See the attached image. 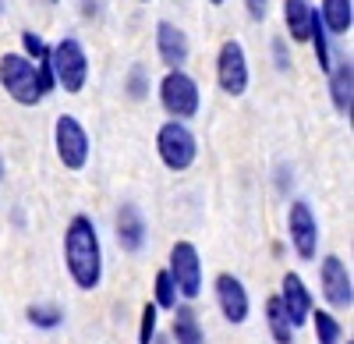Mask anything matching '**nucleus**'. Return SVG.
<instances>
[{"instance_id": "nucleus-4", "label": "nucleus", "mask_w": 354, "mask_h": 344, "mask_svg": "<svg viewBox=\"0 0 354 344\" xmlns=\"http://www.w3.org/2000/svg\"><path fill=\"white\" fill-rule=\"evenodd\" d=\"M160 103H163V110L170 114L174 121L195 118V114H198V103H202L198 82H195L185 68H170V71L160 78Z\"/></svg>"}, {"instance_id": "nucleus-2", "label": "nucleus", "mask_w": 354, "mask_h": 344, "mask_svg": "<svg viewBox=\"0 0 354 344\" xmlns=\"http://www.w3.org/2000/svg\"><path fill=\"white\" fill-rule=\"evenodd\" d=\"M0 85H4V93L21 107H36L46 96L43 85H39V75H36V64L28 61L25 53H4L0 57Z\"/></svg>"}, {"instance_id": "nucleus-31", "label": "nucleus", "mask_w": 354, "mask_h": 344, "mask_svg": "<svg viewBox=\"0 0 354 344\" xmlns=\"http://www.w3.org/2000/svg\"><path fill=\"white\" fill-rule=\"evenodd\" d=\"M209 4H213V8H220V4H227V0H209Z\"/></svg>"}, {"instance_id": "nucleus-35", "label": "nucleus", "mask_w": 354, "mask_h": 344, "mask_svg": "<svg viewBox=\"0 0 354 344\" xmlns=\"http://www.w3.org/2000/svg\"><path fill=\"white\" fill-rule=\"evenodd\" d=\"M347 344H354V341H351V337H347Z\"/></svg>"}, {"instance_id": "nucleus-21", "label": "nucleus", "mask_w": 354, "mask_h": 344, "mask_svg": "<svg viewBox=\"0 0 354 344\" xmlns=\"http://www.w3.org/2000/svg\"><path fill=\"white\" fill-rule=\"evenodd\" d=\"M25 320L39 327V330H53V327H61L64 323V309L61 305H50V302H32L25 309Z\"/></svg>"}, {"instance_id": "nucleus-32", "label": "nucleus", "mask_w": 354, "mask_h": 344, "mask_svg": "<svg viewBox=\"0 0 354 344\" xmlns=\"http://www.w3.org/2000/svg\"><path fill=\"white\" fill-rule=\"evenodd\" d=\"M0 178H4V156H0Z\"/></svg>"}, {"instance_id": "nucleus-25", "label": "nucleus", "mask_w": 354, "mask_h": 344, "mask_svg": "<svg viewBox=\"0 0 354 344\" xmlns=\"http://www.w3.org/2000/svg\"><path fill=\"white\" fill-rule=\"evenodd\" d=\"M124 89H128V96H131V100H145V96H149V71H145L142 64H135V68L128 71Z\"/></svg>"}, {"instance_id": "nucleus-15", "label": "nucleus", "mask_w": 354, "mask_h": 344, "mask_svg": "<svg viewBox=\"0 0 354 344\" xmlns=\"http://www.w3.org/2000/svg\"><path fill=\"white\" fill-rule=\"evenodd\" d=\"M326 75H330L333 107H337L340 114H347V121H351V114H354V64H351V57H344L340 64H333Z\"/></svg>"}, {"instance_id": "nucleus-19", "label": "nucleus", "mask_w": 354, "mask_h": 344, "mask_svg": "<svg viewBox=\"0 0 354 344\" xmlns=\"http://www.w3.org/2000/svg\"><path fill=\"white\" fill-rule=\"evenodd\" d=\"M266 323H270V334H273L277 344H290L294 341V327H290V320H287V312H283L277 295L266 302Z\"/></svg>"}, {"instance_id": "nucleus-8", "label": "nucleus", "mask_w": 354, "mask_h": 344, "mask_svg": "<svg viewBox=\"0 0 354 344\" xmlns=\"http://www.w3.org/2000/svg\"><path fill=\"white\" fill-rule=\"evenodd\" d=\"M216 82L227 96L248 93V53L238 39H227L216 53Z\"/></svg>"}, {"instance_id": "nucleus-6", "label": "nucleus", "mask_w": 354, "mask_h": 344, "mask_svg": "<svg viewBox=\"0 0 354 344\" xmlns=\"http://www.w3.org/2000/svg\"><path fill=\"white\" fill-rule=\"evenodd\" d=\"M53 146H57V156L68 170H82L88 163V153H93V142H88V132L85 125L75 118V114H61L53 125Z\"/></svg>"}, {"instance_id": "nucleus-3", "label": "nucleus", "mask_w": 354, "mask_h": 344, "mask_svg": "<svg viewBox=\"0 0 354 344\" xmlns=\"http://www.w3.org/2000/svg\"><path fill=\"white\" fill-rule=\"evenodd\" d=\"M50 68H53V82L64 93H82L88 82V53L82 39L64 36L57 46H50Z\"/></svg>"}, {"instance_id": "nucleus-22", "label": "nucleus", "mask_w": 354, "mask_h": 344, "mask_svg": "<svg viewBox=\"0 0 354 344\" xmlns=\"http://www.w3.org/2000/svg\"><path fill=\"white\" fill-rule=\"evenodd\" d=\"M308 43L315 50V61H319V71H330L333 61H330V33H326V25L319 21V15L312 18V28H308Z\"/></svg>"}, {"instance_id": "nucleus-26", "label": "nucleus", "mask_w": 354, "mask_h": 344, "mask_svg": "<svg viewBox=\"0 0 354 344\" xmlns=\"http://www.w3.org/2000/svg\"><path fill=\"white\" fill-rule=\"evenodd\" d=\"M21 46H25V57L32 64L43 61V57H50V46H46V39L39 33H21Z\"/></svg>"}, {"instance_id": "nucleus-7", "label": "nucleus", "mask_w": 354, "mask_h": 344, "mask_svg": "<svg viewBox=\"0 0 354 344\" xmlns=\"http://www.w3.org/2000/svg\"><path fill=\"white\" fill-rule=\"evenodd\" d=\"M174 288L181 298H198L202 295V260H198V248L192 242H174L170 248V266H167Z\"/></svg>"}, {"instance_id": "nucleus-34", "label": "nucleus", "mask_w": 354, "mask_h": 344, "mask_svg": "<svg viewBox=\"0 0 354 344\" xmlns=\"http://www.w3.org/2000/svg\"><path fill=\"white\" fill-rule=\"evenodd\" d=\"M138 4H149V0H138Z\"/></svg>"}, {"instance_id": "nucleus-18", "label": "nucleus", "mask_w": 354, "mask_h": 344, "mask_svg": "<svg viewBox=\"0 0 354 344\" xmlns=\"http://www.w3.org/2000/svg\"><path fill=\"white\" fill-rule=\"evenodd\" d=\"M177 344H205V330L195 316L192 305H174V327H170Z\"/></svg>"}, {"instance_id": "nucleus-12", "label": "nucleus", "mask_w": 354, "mask_h": 344, "mask_svg": "<svg viewBox=\"0 0 354 344\" xmlns=\"http://www.w3.org/2000/svg\"><path fill=\"white\" fill-rule=\"evenodd\" d=\"M280 305H283V312H287V320H290V327L298 330V327H305V320L312 316V291L305 288V280L298 277V273H283V280H280Z\"/></svg>"}, {"instance_id": "nucleus-9", "label": "nucleus", "mask_w": 354, "mask_h": 344, "mask_svg": "<svg viewBox=\"0 0 354 344\" xmlns=\"http://www.w3.org/2000/svg\"><path fill=\"white\" fill-rule=\"evenodd\" d=\"M287 235H290V245L298 252V260H315L319 252V220L312 213V206L305 199H294L290 210H287Z\"/></svg>"}, {"instance_id": "nucleus-28", "label": "nucleus", "mask_w": 354, "mask_h": 344, "mask_svg": "<svg viewBox=\"0 0 354 344\" xmlns=\"http://www.w3.org/2000/svg\"><path fill=\"white\" fill-rule=\"evenodd\" d=\"M245 11L252 21H266V15H270V0H245Z\"/></svg>"}, {"instance_id": "nucleus-16", "label": "nucleus", "mask_w": 354, "mask_h": 344, "mask_svg": "<svg viewBox=\"0 0 354 344\" xmlns=\"http://www.w3.org/2000/svg\"><path fill=\"white\" fill-rule=\"evenodd\" d=\"M319 21L330 36H347L354 25V0H319Z\"/></svg>"}, {"instance_id": "nucleus-24", "label": "nucleus", "mask_w": 354, "mask_h": 344, "mask_svg": "<svg viewBox=\"0 0 354 344\" xmlns=\"http://www.w3.org/2000/svg\"><path fill=\"white\" fill-rule=\"evenodd\" d=\"M156 323H160V309H156L153 302H145V305H142V320H138V344H153Z\"/></svg>"}, {"instance_id": "nucleus-17", "label": "nucleus", "mask_w": 354, "mask_h": 344, "mask_svg": "<svg viewBox=\"0 0 354 344\" xmlns=\"http://www.w3.org/2000/svg\"><path fill=\"white\" fill-rule=\"evenodd\" d=\"M312 18H315V8L308 0H283V25L290 33V43H308Z\"/></svg>"}, {"instance_id": "nucleus-14", "label": "nucleus", "mask_w": 354, "mask_h": 344, "mask_svg": "<svg viewBox=\"0 0 354 344\" xmlns=\"http://www.w3.org/2000/svg\"><path fill=\"white\" fill-rule=\"evenodd\" d=\"M113 231H117V242H121L124 252H138L145 245V235H149V227H145V217L135 203H124L117 210V220H113Z\"/></svg>"}, {"instance_id": "nucleus-23", "label": "nucleus", "mask_w": 354, "mask_h": 344, "mask_svg": "<svg viewBox=\"0 0 354 344\" xmlns=\"http://www.w3.org/2000/svg\"><path fill=\"white\" fill-rule=\"evenodd\" d=\"M153 305L156 309H174L177 305V288H174V280L167 270L156 273V288H153Z\"/></svg>"}, {"instance_id": "nucleus-1", "label": "nucleus", "mask_w": 354, "mask_h": 344, "mask_svg": "<svg viewBox=\"0 0 354 344\" xmlns=\"http://www.w3.org/2000/svg\"><path fill=\"white\" fill-rule=\"evenodd\" d=\"M64 266L75 280V288L93 291L103 280V248H100V231L93 217H71L64 227Z\"/></svg>"}, {"instance_id": "nucleus-30", "label": "nucleus", "mask_w": 354, "mask_h": 344, "mask_svg": "<svg viewBox=\"0 0 354 344\" xmlns=\"http://www.w3.org/2000/svg\"><path fill=\"white\" fill-rule=\"evenodd\" d=\"M153 344H170V341H167V337H160V334H156V337H153Z\"/></svg>"}, {"instance_id": "nucleus-20", "label": "nucleus", "mask_w": 354, "mask_h": 344, "mask_svg": "<svg viewBox=\"0 0 354 344\" xmlns=\"http://www.w3.org/2000/svg\"><path fill=\"white\" fill-rule=\"evenodd\" d=\"M312 327H315V341L319 344H340L344 341V327H340V320L333 316V312H326V309H312Z\"/></svg>"}, {"instance_id": "nucleus-36", "label": "nucleus", "mask_w": 354, "mask_h": 344, "mask_svg": "<svg viewBox=\"0 0 354 344\" xmlns=\"http://www.w3.org/2000/svg\"><path fill=\"white\" fill-rule=\"evenodd\" d=\"M53 4H57V0H53Z\"/></svg>"}, {"instance_id": "nucleus-29", "label": "nucleus", "mask_w": 354, "mask_h": 344, "mask_svg": "<svg viewBox=\"0 0 354 344\" xmlns=\"http://www.w3.org/2000/svg\"><path fill=\"white\" fill-rule=\"evenodd\" d=\"M287 185H294V174H287V167H280V192H287Z\"/></svg>"}, {"instance_id": "nucleus-10", "label": "nucleus", "mask_w": 354, "mask_h": 344, "mask_svg": "<svg viewBox=\"0 0 354 344\" xmlns=\"http://www.w3.org/2000/svg\"><path fill=\"white\" fill-rule=\"evenodd\" d=\"M319 288H322V298H326L333 309H351L354 302V280H351V270L340 255H326L319 263Z\"/></svg>"}, {"instance_id": "nucleus-27", "label": "nucleus", "mask_w": 354, "mask_h": 344, "mask_svg": "<svg viewBox=\"0 0 354 344\" xmlns=\"http://www.w3.org/2000/svg\"><path fill=\"white\" fill-rule=\"evenodd\" d=\"M273 64L277 71H290V50H287V39H273Z\"/></svg>"}, {"instance_id": "nucleus-33", "label": "nucleus", "mask_w": 354, "mask_h": 344, "mask_svg": "<svg viewBox=\"0 0 354 344\" xmlns=\"http://www.w3.org/2000/svg\"><path fill=\"white\" fill-rule=\"evenodd\" d=\"M4 8H8V4H4V0H0V18H4Z\"/></svg>"}, {"instance_id": "nucleus-5", "label": "nucleus", "mask_w": 354, "mask_h": 344, "mask_svg": "<svg viewBox=\"0 0 354 344\" xmlns=\"http://www.w3.org/2000/svg\"><path fill=\"white\" fill-rule=\"evenodd\" d=\"M156 153H160V160H163V167L167 170H188L192 163H195V156H198V142H195V132L185 125V121H167V125H160V132H156Z\"/></svg>"}, {"instance_id": "nucleus-11", "label": "nucleus", "mask_w": 354, "mask_h": 344, "mask_svg": "<svg viewBox=\"0 0 354 344\" xmlns=\"http://www.w3.org/2000/svg\"><path fill=\"white\" fill-rule=\"evenodd\" d=\"M216 305L223 312V320L234 323V327H241L248 320L252 298H248V288L241 284V277H234V273H220L216 277Z\"/></svg>"}, {"instance_id": "nucleus-13", "label": "nucleus", "mask_w": 354, "mask_h": 344, "mask_svg": "<svg viewBox=\"0 0 354 344\" xmlns=\"http://www.w3.org/2000/svg\"><path fill=\"white\" fill-rule=\"evenodd\" d=\"M156 53L167 68H185L188 64V53H192V43H188V33L177 28L174 21H160L156 25Z\"/></svg>"}]
</instances>
